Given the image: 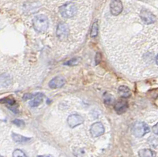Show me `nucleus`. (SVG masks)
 I'll list each match as a JSON object with an SVG mask.
<instances>
[{"instance_id":"7","label":"nucleus","mask_w":158,"mask_h":157,"mask_svg":"<svg viewBox=\"0 0 158 157\" xmlns=\"http://www.w3.org/2000/svg\"><path fill=\"white\" fill-rule=\"evenodd\" d=\"M83 121H84V119H83L82 117L77 114H70L67 118V123L70 128H74L77 126L81 125L83 123Z\"/></svg>"},{"instance_id":"18","label":"nucleus","mask_w":158,"mask_h":157,"mask_svg":"<svg viewBox=\"0 0 158 157\" xmlns=\"http://www.w3.org/2000/svg\"><path fill=\"white\" fill-rule=\"evenodd\" d=\"M2 103H6V104H7L8 107H13V106H15V101L13 99H3V100H2Z\"/></svg>"},{"instance_id":"19","label":"nucleus","mask_w":158,"mask_h":157,"mask_svg":"<svg viewBox=\"0 0 158 157\" xmlns=\"http://www.w3.org/2000/svg\"><path fill=\"white\" fill-rule=\"evenodd\" d=\"M13 123L15 124L16 126H24V122L22 121V120H19V119H15L14 120V122H13Z\"/></svg>"},{"instance_id":"17","label":"nucleus","mask_w":158,"mask_h":157,"mask_svg":"<svg viewBox=\"0 0 158 157\" xmlns=\"http://www.w3.org/2000/svg\"><path fill=\"white\" fill-rule=\"evenodd\" d=\"M13 157H27L24 152L20 149H15L13 152Z\"/></svg>"},{"instance_id":"1","label":"nucleus","mask_w":158,"mask_h":157,"mask_svg":"<svg viewBox=\"0 0 158 157\" xmlns=\"http://www.w3.org/2000/svg\"><path fill=\"white\" fill-rule=\"evenodd\" d=\"M49 22L48 18L44 14L36 15L32 19L33 29L38 32H44L48 28Z\"/></svg>"},{"instance_id":"22","label":"nucleus","mask_w":158,"mask_h":157,"mask_svg":"<svg viewBox=\"0 0 158 157\" xmlns=\"http://www.w3.org/2000/svg\"><path fill=\"white\" fill-rule=\"evenodd\" d=\"M152 130H153V132L155 134L158 135V122L153 126V128H152Z\"/></svg>"},{"instance_id":"21","label":"nucleus","mask_w":158,"mask_h":157,"mask_svg":"<svg viewBox=\"0 0 158 157\" xmlns=\"http://www.w3.org/2000/svg\"><path fill=\"white\" fill-rule=\"evenodd\" d=\"M76 61H77V59H71V60L69 61L68 63H65V65H70V66H73V65H75L77 63V62H76Z\"/></svg>"},{"instance_id":"26","label":"nucleus","mask_w":158,"mask_h":157,"mask_svg":"<svg viewBox=\"0 0 158 157\" xmlns=\"http://www.w3.org/2000/svg\"><path fill=\"white\" fill-rule=\"evenodd\" d=\"M37 157H52V156H49V155H38Z\"/></svg>"},{"instance_id":"4","label":"nucleus","mask_w":158,"mask_h":157,"mask_svg":"<svg viewBox=\"0 0 158 157\" xmlns=\"http://www.w3.org/2000/svg\"><path fill=\"white\" fill-rule=\"evenodd\" d=\"M70 35V27L65 22L58 24L56 28V36L60 41H63Z\"/></svg>"},{"instance_id":"5","label":"nucleus","mask_w":158,"mask_h":157,"mask_svg":"<svg viewBox=\"0 0 158 157\" xmlns=\"http://www.w3.org/2000/svg\"><path fill=\"white\" fill-rule=\"evenodd\" d=\"M140 19L144 24L146 25H151L156 22V17L153 15L152 12L146 9H142L139 13Z\"/></svg>"},{"instance_id":"23","label":"nucleus","mask_w":158,"mask_h":157,"mask_svg":"<svg viewBox=\"0 0 158 157\" xmlns=\"http://www.w3.org/2000/svg\"><path fill=\"white\" fill-rule=\"evenodd\" d=\"M33 97H34V96L32 94H25L23 97V99L25 100H29V99H33Z\"/></svg>"},{"instance_id":"10","label":"nucleus","mask_w":158,"mask_h":157,"mask_svg":"<svg viewBox=\"0 0 158 157\" xmlns=\"http://www.w3.org/2000/svg\"><path fill=\"white\" fill-rule=\"evenodd\" d=\"M127 108V103L126 101H123V100L117 102L116 104H115V111L118 114L124 113L126 111Z\"/></svg>"},{"instance_id":"11","label":"nucleus","mask_w":158,"mask_h":157,"mask_svg":"<svg viewBox=\"0 0 158 157\" xmlns=\"http://www.w3.org/2000/svg\"><path fill=\"white\" fill-rule=\"evenodd\" d=\"M44 97V95L43 93H38L36 96H34V97H33L32 100H31L29 104H30L31 107H37L42 103Z\"/></svg>"},{"instance_id":"8","label":"nucleus","mask_w":158,"mask_h":157,"mask_svg":"<svg viewBox=\"0 0 158 157\" xmlns=\"http://www.w3.org/2000/svg\"><path fill=\"white\" fill-rule=\"evenodd\" d=\"M104 133V127L101 122H96L90 127V134L94 138L100 137Z\"/></svg>"},{"instance_id":"20","label":"nucleus","mask_w":158,"mask_h":157,"mask_svg":"<svg viewBox=\"0 0 158 157\" xmlns=\"http://www.w3.org/2000/svg\"><path fill=\"white\" fill-rule=\"evenodd\" d=\"M75 155L77 157H84V151L81 149H77L75 152Z\"/></svg>"},{"instance_id":"27","label":"nucleus","mask_w":158,"mask_h":157,"mask_svg":"<svg viewBox=\"0 0 158 157\" xmlns=\"http://www.w3.org/2000/svg\"><path fill=\"white\" fill-rule=\"evenodd\" d=\"M1 157H3V156H1Z\"/></svg>"},{"instance_id":"3","label":"nucleus","mask_w":158,"mask_h":157,"mask_svg":"<svg viewBox=\"0 0 158 157\" xmlns=\"http://www.w3.org/2000/svg\"><path fill=\"white\" fill-rule=\"evenodd\" d=\"M132 132L136 138H142L149 132V127L143 122H137L134 124Z\"/></svg>"},{"instance_id":"6","label":"nucleus","mask_w":158,"mask_h":157,"mask_svg":"<svg viewBox=\"0 0 158 157\" xmlns=\"http://www.w3.org/2000/svg\"><path fill=\"white\" fill-rule=\"evenodd\" d=\"M110 11L113 16H118L123 11V4L121 0H111L110 3Z\"/></svg>"},{"instance_id":"13","label":"nucleus","mask_w":158,"mask_h":157,"mask_svg":"<svg viewBox=\"0 0 158 157\" xmlns=\"http://www.w3.org/2000/svg\"><path fill=\"white\" fill-rule=\"evenodd\" d=\"M118 93L120 95V97H123V98H127L131 94L129 88L124 85L120 86V87L118 88Z\"/></svg>"},{"instance_id":"12","label":"nucleus","mask_w":158,"mask_h":157,"mask_svg":"<svg viewBox=\"0 0 158 157\" xmlns=\"http://www.w3.org/2000/svg\"><path fill=\"white\" fill-rule=\"evenodd\" d=\"M138 155L139 157H156V154L153 150L144 148V149H141L138 152Z\"/></svg>"},{"instance_id":"25","label":"nucleus","mask_w":158,"mask_h":157,"mask_svg":"<svg viewBox=\"0 0 158 157\" xmlns=\"http://www.w3.org/2000/svg\"><path fill=\"white\" fill-rule=\"evenodd\" d=\"M156 65L158 66V54H157V56H156Z\"/></svg>"},{"instance_id":"2","label":"nucleus","mask_w":158,"mask_h":157,"mask_svg":"<svg viewBox=\"0 0 158 157\" xmlns=\"http://www.w3.org/2000/svg\"><path fill=\"white\" fill-rule=\"evenodd\" d=\"M59 13L63 18H73L77 13V6L74 2H67L59 7Z\"/></svg>"},{"instance_id":"16","label":"nucleus","mask_w":158,"mask_h":157,"mask_svg":"<svg viewBox=\"0 0 158 157\" xmlns=\"http://www.w3.org/2000/svg\"><path fill=\"white\" fill-rule=\"evenodd\" d=\"M97 32H98V24H97V22H94V25H93V27H92L91 33H90L91 37H95V36H97Z\"/></svg>"},{"instance_id":"14","label":"nucleus","mask_w":158,"mask_h":157,"mask_svg":"<svg viewBox=\"0 0 158 157\" xmlns=\"http://www.w3.org/2000/svg\"><path fill=\"white\" fill-rule=\"evenodd\" d=\"M12 138L13 140L17 143H26L28 141H31V138H25V137H23V136L17 134H13Z\"/></svg>"},{"instance_id":"24","label":"nucleus","mask_w":158,"mask_h":157,"mask_svg":"<svg viewBox=\"0 0 158 157\" xmlns=\"http://www.w3.org/2000/svg\"><path fill=\"white\" fill-rule=\"evenodd\" d=\"M101 60V56H100V54L97 53V56H96V64H98L99 63H100V61Z\"/></svg>"},{"instance_id":"15","label":"nucleus","mask_w":158,"mask_h":157,"mask_svg":"<svg viewBox=\"0 0 158 157\" xmlns=\"http://www.w3.org/2000/svg\"><path fill=\"white\" fill-rule=\"evenodd\" d=\"M115 101V98L112 95L109 94V93H105L104 95V102L106 105H111Z\"/></svg>"},{"instance_id":"9","label":"nucleus","mask_w":158,"mask_h":157,"mask_svg":"<svg viewBox=\"0 0 158 157\" xmlns=\"http://www.w3.org/2000/svg\"><path fill=\"white\" fill-rule=\"evenodd\" d=\"M65 83H66V81H65L64 77L62 76H57L49 82V86L52 89H57V88L63 87Z\"/></svg>"}]
</instances>
